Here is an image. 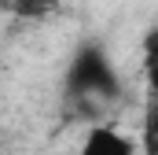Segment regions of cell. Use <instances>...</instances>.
Instances as JSON below:
<instances>
[{"label":"cell","instance_id":"6da1fadb","mask_svg":"<svg viewBox=\"0 0 158 155\" xmlns=\"http://www.w3.org/2000/svg\"><path fill=\"white\" fill-rule=\"evenodd\" d=\"M121 96H125V85H121V74L107 44L99 37H85L63 70V104L74 115L88 118L96 111L114 107Z\"/></svg>","mask_w":158,"mask_h":155},{"label":"cell","instance_id":"7a4b0ae2","mask_svg":"<svg viewBox=\"0 0 158 155\" xmlns=\"http://www.w3.org/2000/svg\"><path fill=\"white\" fill-rule=\"evenodd\" d=\"M74 155H140V148H136V140H132L129 133H121L118 126H110V122H92Z\"/></svg>","mask_w":158,"mask_h":155},{"label":"cell","instance_id":"3957f363","mask_svg":"<svg viewBox=\"0 0 158 155\" xmlns=\"http://www.w3.org/2000/svg\"><path fill=\"white\" fill-rule=\"evenodd\" d=\"M140 152L143 155H158V96H147L143 107V126H140Z\"/></svg>","mask_w":158,"mask_h":155},{"label":"cell","instance_id":"277c9868","mask_svg":"<svg viewBox=\"0 0 158 155\" xmlns=\"http://www.w3.org/2000/svg\"><path fill=\"white\" fill-rule=\"evenodd\" d=\"M143 74H147V89L158 96V26L143 33Z\"/></svg>","mask_w":158,"mask_h":155},{"label":"cell","instance_id":"5b68a950","mask_svg":"<svg viewBox=\"0 0 158 155\" xmlns=\"http://www.w3.org/2000/svg\"><path fill=\"white\" fill-rule=\"evenodd\" d=\"M59 4L63 0H7L11 15H19V19H48Z\"/></svg>","mask_w":158,"mask_h":155}]
</instances>
